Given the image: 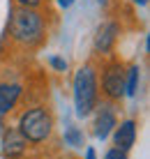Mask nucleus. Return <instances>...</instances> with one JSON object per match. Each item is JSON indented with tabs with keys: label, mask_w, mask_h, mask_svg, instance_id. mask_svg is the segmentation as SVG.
I'll list each match as a JSON object with an SVG mask.
<instances>
[{
	"label": "nucleus",
	"mask_w": 150,
	"mask_h": 159,
	"mask_svg": "<svg viewBox=\"0 0 150 159\" xmlns=\"http://www.w3.org/2000/svg\"><path fill=\"white\" fill-rule=\"evenodd\" d=\"M7 37L23 48H37L46 39V16L35 7L14 5L7 19Z\"/></svg>",
	"instance_id": "nucleus-1"
},
{
	"label": "nucleus",
	"mask_w": 150,
	"mask_h": 159,
	"mask_svg": "<svg viewBox=\"0 0 150 159\" xmlns=\"http://www.w3.org/2000/svg\"><path fill=\"white\" fill-rule=\"evenodd\" d=\"M97 67L92 62L81 65L72 79V99L79 118L92 116L95 106L99 104V83H97Z\"/></svg>",
	"instance_id": "nucleus-2"
},
{
	"label": "nucleus",
	"mask_w": 150,
	"mask_h": 159,
	"mask_svg": "<svg viewBox=\"0 0 150 159\" xmlns=\"http://www.w3.org/2000/svg\"><path fill=\"white\" fill-rule=\"evenodd\" d=\"M16 129L28 141V145H42L53 134V116L46 106H30L21 111Z\"/></svg>",
	"instance_id": "nucleus-3"
},
{
	"label": "nucleus",
	"mask_w": 150,
	"mask_h": 159,
	"mask_svg": "<svg viewBox=\"0 0 150 159\" xmlns=\"http://www.w3.org/2000/svg\"><path fill=\"white\" fill-rule=\"evenodd\" d=\"M104 102L118 104L125 97V65L120 60H109L102 65V79H97Z\"/></svg>",
	"instance_id": "nucleus-4"
},
{
	"label": "nucleus",
	"mask_w": 150,
	"mask_h": 159,
	"mask_svg": "<svg viewBox=\"0 0 150 159\" xmlns=\"http://www.w3.org/2000/svg\"><path fill=\"white\" fill-rule=\"evenodd\" d=\"M95 118H92V134L99 141H106L113 127L118 125V108L113 102H102L95 106Z\"/></svg>",
	"instance_id": "nucleus-5"
},
{
	"label": "nucleus",
	"mask_w": 150,
	"mask_h": 159,
	"mask_svg": "<svg viewBox=\"0 0 150 159\" xmlns=\"http://www.w3.org/2000/svg\"><path fill=\"white\" fill-rule=\"evenodd\" d=\"M118 39H120V23L118 21H104V23L97 25V30H95L92 51H95L97 56H109V53H113Z\"/></svg>",
	"instance_id": "nucleus-6"
},
{
	"label": "nucleus",
	"mask_w": 150,
	"mask_h": 159,
	"mask_svg": "<svg viewBox=\"0 0 150 159\" xmlns=\"http://www.w3.org/2000/svg\"><path fill=\"white\" fill-rule=\"evenodd\" d=\"M0 152L5 159H21L28 152V141L16 127H5L0 131Z\"/></svg>",
	"instance_id": "nucleus-7"
},
{
	"label": "nucleus",
	"mask_w": 150,
	"mask_h": 159,
	"mask_svg": "<svg viewBox=\"0 0 150 159\" xmlns=\"http://www.w3.org/2000/svg\"><path fill=\"white\" fill-rule=\"evenodd\" d=\"M136 120H123V122H118L111 131V139H113V148H120V150L129 152L132 148L136 143Z\"/></svg>",
	"instance_id": "nucleus-8"
},
{
	"label": "nucleus",
	"mask_w": 150,
	"mask_h": 159,
	"mask_svg": "<svg viewBox=\"0 0 150 159\" xmlns=\"http://www.w3.org/2000/svg\"><path fill=\"white\" fill-rule=\"evenodd\" d=\"M21 95H23V85L19 81H0V116H9L16 108Z\"/></svg>",
	"instance_id": "nucleus-9"
},
{
	"label": "nucleus",
	"mask_w": 150,
	"mask_h": 159,
	"mask_svg": "<svg viewBox=\"0 0 150 159\" xmlns=\"http://www.w3.org/2000/svg\"><path fill=\"white\" fill-rule=\"evenodd\" d=\"M138 83H141V69L138 65L125 69V95L127 97H136L138 95Z\"/></svg>",
	"instance_id": "nucleus-10"
},
{
	"label": "nucleus",
	"mask_w": 150,
	"mask_h": 159,
	"mask_svg": "<svg viewBox=\"0 0 150 159\" xmlns=\"http://www.w3.org/2000/svg\"><path fill=\"white\" fill-rule=\"evenodd\" d=\"M65 145L69 148H81L83 145V131L79 127H74V125H69L67 129H65Z\"/></svg>",
	"instance_id": "nucleus-11"
},
{
	"label": "nucleus",
	"mask_w": 150,
	"mask_h": 159,
	"mask_svg": "<svg viewBox=\"0 0 150 159\" xmlns=\"http://www.w3.org/2000/svg\"><path fill=\"white\" fill-rule=\"evenodd\" d=\"M49 65H51V69H53V72H60V74H63V72H67V67H69V65H67V60H65V58H60V56H49Z\"/></svg>",
	"instance_id": "nucleus-12"
},
{
	"label": "nucleus",
	"mask_w": 150,
	"mask_h": 159,
	"mask_svg": "<svg viewBox=\"0 0 150 159\" xmlns=\"http://www.w3.org/2000/svg\"><path fill=\"white\" fill-rule=\"evenodd\" d=\"M102 159H129V155L125 150H120V148H109Z\"/></svg>",
	"instance_id": "nucleus-13"
},
{
	"label": "nucleus",
	"mask_w": 150,
	"mask_h": 159,
	"mask_svg": "<svg viewBox=\"0 0 150 159\" xmlns=\"http://www.w3.org/2000/svg\"><path fill=\"white\" fill-rule=\"evenodd\" d=\"M14 5H21V7H35L40 9L44 5V0H14Z\"/></svg>",
	"instance_id": "nucleus-14"
},
{
	"label": "nucleus",
	"mask_w": 150,
	"mask_h": 159,
	"mask_svg": "<svg viewBox=\"0 0 150 159\" xmlns=\"http://www.w3.org/2000/svg\"><path fill=\"white\" fill-rule=\"evenodd\" d=\"M55 2H58V7H60V9H69L72 5L76 2V0H55Z\"/></svg>",
	"instance_id": "nucleus-15"
},
{
	"label": "nucleus",
	"mask_w": 150,
	"mask_h": 159,
	"mask_svg": "<svg viewBox=\"0 0 150 159\" xmlns=\"http://www.w3.org/2000/svg\"><path fill=\"white\" fill-rule=\"evenodd\" d=\"M86 159H97V150H95V148H86Z\"/></svg>",
	"instance_id": "nucleus-16"
},
{
	"label": "nucleus",
	"mask_w": 150,
	"mask_h": 159,
	"mask_svg": "<svg viewBox=\"0 0 150 159\" xmlns=\"http://www.w3.org/2000/svg\"><path fill=\"white\" fill-rule=\"evenodd\" d=\"M5 127H7V125H5V116H0V131H2Z\"/></svg>",
	"instance_id": "nucleus-17"
},
{
	"label": "nucleus",
	"mask_w": 150,
	"mask_h": 159,
	"mask_svg": "<svg viewBox=\"0 0 150 159\" xmlns=\"http://www.w3.org/2000/svg\"><path fill=\"white\" fill-rule=\"evenodd\" d=\"M134 2H136V5H141V7H143V5H148V0H134Z\"/></svg>",
	"instance_id": "nucleus-18"
},
{
	"label": "nucleus",
	"mask_w": 150,
	"mask_h": 159,
	"mask_svg": "<svg viewBox=\"0 0 150 159\" xmlns=\"http://www.w3.org/2000/svg\"><path fill=\"white\" fill-rule=\"evenodd\" d=\"M97 2H99V5H106V0H97Z\"/></svg>",
	"instance_id": "nucleus-19"
}]
</instances>
